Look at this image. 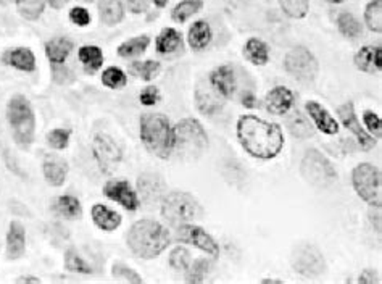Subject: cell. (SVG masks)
Returning a JSON list of instances; mask_svg holds the SVG:
<instances>
[{
  "label": "cell",
  "mask_w": 382,
  "mask_h": 284,
  "mask_svg": "<svg viewBox=\"0 0 382 284\" xmlns=\"http://www.w3.org/2000/svg\"><path fill=\"white\" fill-rule=\"evenodd\" d=\"M235 135L242 149L258 160L276 159L284 147L281 126L255 115H242L235 123Z\"/></svg>",
  "instance_id": "obj_1"
},
{
  "label": "cell",
  "mask_w": 382,
  "mask_h": 284,
  "mask_svg": "<svg viewBox=\"0 0 382 284\" xmlns=\"http://www.w3.org/2000/svg\"><path fill=\"white\" fill-rule=\"evenodd\" d=\"M126 243L136 257L152 260L166 251L171 243V236L168 228L159 221L139 220L127 231Z\"/></svg>",
  "instance_id": "obj_2"
},
{
  "label": "cell",
  "mask_w": 382,
  "mask_h": 284,
  "mask_svg": "<svg viewBox=\"0 0 382 284\" xmlns=\"http://www.w3.org/2000/svg\"><path fill=\"white\" fill-rule=\"evenodd\" d=\"M141 141L152 155L166 160L174 152V132L166 115L144 113L141 117Z\"/></svg>",
  "instance_id": "obj_3"
},
{
  "label": "cell",
  "mask_w": 382,
  "mask_h": 284,
  "mask_svg": "<svg viewBox=\"0 0 382 284\" xmlns=\"http://www.w3.org/2000/svg\"><path fill=\"white\" fill-rule=\"evenodd\" d=\"M7 120L16 146L29 150L36 136V115L31 102L21 94L14 95L7 105Z\"/></svg>",
  "instance_id": "obj_4"
},
{
  "label": "cell",
  "mask_w": 382,
  "mask_h": 284,
  "mask_svg": "<svg viewBox=\"0 0 382 284\" xmlns=\"http://www.w3.org/2000/svg\"><path fill=\"white\" fill-rule=\"evenodd\" d=\"M174 150L179 155L197 159L208 149V136L203 126L193 118L181 120L173 128Z\"/></svg>",
  "instance_id": "obj_5"
},
{
  "label": "cell",
  "mask_w": 382,
  "mask_h": 284,
  "mask_svg": "<svg viewBox=\"0 0 382 284\" xmlns=\"http://www.w3.org/2000/svg\"><path fill=\"white\" fill-rule=\"evenodd\" d=\"M200 214L202 207L197 199L186 191H171L161 199V216L173 226L193 221Z\"/></svg>",
  "instance_id": "obj_6"
},
{
  "label": "cell",
  "mask_w": 382,
  "mask_h": 284,
  "mask_svg": "<svg viewBox=\"0 0 382 284\" xmlns=\"http://www.w3.org/2000/svg\"><path fill=\"white\" fill-rule=\"evenodd\" d=\"M300 174L317 189H326L337 181V172L329 159L318 149H308L300 162Z\"/></svg>",
  "instance_id": "obj_7"
},
{
  "label": "cell",
  "mask_w": 382,
  "mask_h": 284,
  "mask_svg": "<svg viewBox=\"0 0 382 284\" xmlns=\"http://www.w3.org/2000/svg\"><path fill=\"white\" fill-rule=\"evenodd\" d=\"M351 186L369 207L382 205V174L373 163H360L351 172Z\"/></svg>",
  "instance_id": "obj_8"
},
{
  "label": "cell",
  "mask_w": 382,
  "mask_h": 284,
  "mask_svg": "<svg viewBox=\"0 0 382 284\" xmlns=\"http://www.w3.org/2000/svg\"><path fill=\"white\" fill-rule=\"evenodd\" d=\"M284 70L287 75L299 83H312L319 73V63L312 51L307 47L297 46L290 49L284 57Z\"/></svg>",
  "instance_id": "obj_9"
},
{
  "label": "cell",
  "mask_w": 382,
  "mask_h": 284,
  "mask_svg": "<svg viewBox=\"0 0 382 284\" xmlns=\"http://www.w3.org/2000/svg\"><path fill=\"white\" fill-rule=\"evenodd\" d=\"M290 265L303 278H319L326 271L323 252L313 244L297 246L290 256Z\"/></svg>",
  "instance_id": "obj_10"
},
{
  "label": "cell",
  "mask_w": 382,
  "mask_h": 284,
  "mask_svg": "<svg viewBox=\"0 0 382 284\" xmlns=\"http://www.w3.org/2000/svg\"><path fill=\"white\" fill-rule=\"evenodd\" d=\"M92 154L100 172L105 174H112L123 160V150H121L120 144L112 136L104 135V132L94 136Z\"/></svg>",
  "instance_id": "obj_11"
},
{
  "label": "cell",
  "mask_w": 382,
  "mask_h": 284,
  "mask_svg": "<svg viewBox=\"0 0 382 284\" xmlns=\"http://www.w3.org/2000/svg\"><path fill=\"white\" fill-rule=\"evenodd\" d=\"M174 239L181 244H189L197 247V249L207 252L211 257L220 256V246L215 241L213 236L208 231H205L202 226L191 225V223H184V225L176 226Z\"/></svg>",
  "instance_id": "obj_12"
},
{
  "label": "cell",
  "mask_w": 382,
  "mask_h": 284,
  "mask_svg": "<svg viewBox=\"0 0 382 284\" xmlns=\"http://www.w3.org/2000/svg\"><path fill=\"white\" fill-rule=\"evenodd\" d=\"M337 117L341 120V123L345 126V130H349L351 135L356 137V141H359V146L361 150H368L374 149L376 146V137L369 135L368 131H365L363 128L359 117H356L355 107L351 102H345L344 105H341L337 108Z\"/></svg>",
  "instance_id": "obj_13"
},
{
  "label": "cell",
  "mask_w": 382,
  "mask_h": 284,
  "mask_svg": "<svg viewBox=\"0 0 382 284\" xmlns=\"http://www.w3.org/2000/svg\"><path fill=\"white\" fill-rule=\"evenodd\" d=\"M104 196L110 201L120 204L121 207L129 210V211H136L141 205V201H139L137 192L132 189L131 184L127 183L126 179H112L104 186Z\"/></svg>",
  "instance_id": "obj_14"
},
{
  "label": "cell",
  "mask_w": 382,
  "mask_h": 284,
  "mask_svg": "<svg viewBox=\"0 0 382 284\" xmlns=\"http://www.w3.org/2000/svg\"><path fill=\"white\" fill-rule=\"evenodd\" d=\"M165 181L160 174L144 173L137 178V196L139 201L147 205H154L161 202L163 196L166 194Z\"/></svg>",
  "instance_id": "obj_15"
},
{
  "label": "cell",
  "mask_w": 382,
  "mask_h": 284,
  "mask_svg": "<svg viewBox=\"0 0 382 284\" xmlns=\"http://www.w3.org/2000/svg\"><path fill=\"white\" fill-rule=\"evenodd\" d=\"M210 88L223 99H233L238 90V80L235 71L231 65H221L210 73Z\"/></svg>",
  "instance_id": "obj_16"
},
{
  "label": "cell",
  "mask_w": 382,
  "mask_h": 284,
  "mask_svg": "<svg viewBox=\"0 0 382 284\" xmlns=\"http://www.w3.org/2000/svg\"><path fill=\"white\" fill-rule=\"evenodd\" d=\"M305 110L308 113V118L312 120V123L317 126L321 132H324L327 136L337 135L339 123L336 122V118L319 104V102L308 100L305 104Z\"/></svg>",
  "instance_id": "obj_17"
},
{
  "label": "cell",
  "mask_w": 382,
  "mask_h": 284,
  "mask_svg": "<svg viewBox=\"0 0 382 284\" xmlns=\"http://www.w3.org/2000/svg\"><path fill=\"white\" fill-rule=\"evenodd\" d=\"M294 93L286 86L272 88L265 98V107L271 115H287L294 107Z\"/></svg>",
  "instance_id": "obj_18"
},
{
  "label": "cell",
  "mask_w": 382,
  "mask_h": 284,
  "mask_svg": "<svg viewBox=\"0 0 382 284\" xmlns=\"http://www.w3.org/2000/svg\"><path fill=\"white\" fill-rule=\"evenodd\" d=\"M354 63L356 70L363 73L374 75L382 70V47L381 46H365L355 53Z\"/></svg>",
  "instance_id": "obj_19"
},
{
  "label": "cell",
  "mask_w": 382,
  "mask_h": 284,
  "mask_svg": "<svg viewBox=\"0 0 382 284\" xmlns=\"http://www.w3.org/2000/svg\"><path fill=\"white\" fill-rule=\"evenodd\" d=\"M42 173L46 181L53 187L63 186L68 177V163L58 155H47L42 162Z\"/></svg>",
  "instance_id": "obj_20"
},
{
  "label": "cell",
  "mask_w": 382,
  "mask_h": 284,
  "mask_svg": "<svg viewBox=\"0 0 382 284\" xmlns=\"http://www.w3.org/2000/svg\"><path fill=\"white\" fill-rule=\"evenodd\" d=\"M26 252V229L20 221H11L7 233V258L18 260Z\"/></svg>",
  "instance_id": "obj_21"
},
{
  "label": "cell",
  "mask_w": 382,
  "mask_h": 284,
  "mask_svg": "<svg viewBox=\"0 0 382 284\" xmlns=\"http://www.w3.org/2000/svg\"><path fill=\"white\" fill-rule=\"evenodd\" d=\"M4 62L18 71H24V73H31L36 70V57L28 47H16V49L7 51L4 56Z\"/></svg>",
  "instance_id": "obj_22"
},
{
  "label": "cell",
  "mask_w": 382,
  "mask_h": 284,
  "mask_svg": "<svg viewBox=\"0 0 382 284\" xmlns=\"http://www.w3.org/2000/svg\"><path fill=\"white\" fill-rule=\"evenodd\" d=\"M90 216H92L94 225L102 229V231H115L121 225V215L117 211L108 209L104 204H95L92 210H90Z\"/></svg>",
  "instance_id": "obj_23"
},
{
  "label": "cell",
  "mask_w": 382,
  "mask_h": 284,
  "mask_svg": "<svg viewBox=\"0 0 382 284\" xmlns=\"http://www.w3.org/2000/svg\"><path fill=\"white\" fill-rule=\"evenodd\" d=\"M221 95H218L213 89L207 88H197L196 90V104L198 112L203 115V117H215L216 113H220L223 110Z\"/></svg>",
  "instance_id": "obj_24"
},
{
  "label": "cell",
  "mask_w": 382,
  "mask_h": 284,
  "mask_svg": "<svg viewBox=\"0 0 382 284\" xmlns=\"http://www.w3.org/2000/svg\"><path fill=\"white\" fill-rule=\"evenodd\" d=\"M211 39H213V33H211L208 23L203 20L193 23L189 29V33H187V42H189L191 49L196 52L207 49Z\"/></svg>",
  "instance_id": "obj_25"
},
{
  "label": "cell",
  "mask_w": 382,
  "mask_h": 284,
  "mask_svg": "<svg viewBox=\"0 0 382 284\" xmlns=\"http://www.w3.org/2000/svg\"><path fill=\"white\" fill-rule=\"evenodd\" d=\"M73 47H75L73 46V42L68 38H63V36H58V38L47 41L46 56L48 58V62H51L52 65L65 63L66 58L70 57Z\"/></svg>",
  "instance_id": "obj_26"
},
{
  "label": "cell",
  "mask_w": 382,
  "mask_h": 284,
  "mask_svg": "<svg viewBox=\"0 0 382 284\" xmlns=\"http://www.w3.org/2000/svg\"><path fill=\"white\" fill-rule=\"evenodd\" d=\"M286 126L290 135L297 139H310L314 136V125L312 123V120L299 110L289 115Z\"/></svg>",
  "instance_id": "obj_27"
},
{
  "label": "cell",
  "mask_w": 382,
  "mask_h": 284,
  "mask_svg": "<svg viewBox=\"0 0 382 284\" xmlns=\"http://www.w3.org/2000/svg\"><path fill=\"white\" fill-rule=\"evenodd\" d=\"M78 57H80V62L87 75H95L104 65V53L97 46H83L78 51Z\"/></svg>",
  "instance_id": "obj_28"
},
{
  "label": "cell",
  "mask_w": 382,
  "mask_h": 284,
  "mask_svg": "<svg viewBox=\"0 0 382 284\" xmlns=\"http://www.w3.org/2000/svg\"><path fill=\"white\" fill-rule=\"evenodd\" d=\"M244 56L250 63L257 66H265L270 62L268 44L258 38H250L244 46Z\"/></svg>",
  "instance_id": "obj_29"
},
{
  "label": "cell",
  "mask_w": 382,
  "mask_h": 284,
  "mask_svg": "<svg viewBox=\"0 0 382 284\" xmlns=\"http://www.w3.org/2000/svg\"><path fill=\"white\" fill-rule=\"evenodd\" d=\"M183 46V34L174 28H165L163 31L156 36L155 41V49L161 56H168L173 53Z\"/></svg>",
  "instance_id": "obj_30"
},
{
  "label": "cell",
  "mask_w": 382,
  "mask_h": 284,
  "mask_svg": "<svg viewBox=\"0 0 382 284\" xmlns=\"http://www.w3.org/2000/svg\"><path fill=\"white\" fill-rule=\"evenodd\" d=\"M99 15L107 26L118 25L124 18L123 4L121 0H99Z\"/></svg>",
  "instance_id": "obj_31"
},
{
  "label": "cell",
  "mask_w": 382,
  "mask_h": 284,
  "mask_svg": "<svg viewBox=\"0 0 382 284\" xmlns=\"http://www.w3.org/2000/svg\"><path fill=\"white\" fill-rule=\"evenodd\" d=\"M53 210L66 220H80L83 216V205L75 196H60L53 202Z\"/></svg>",
  "instance_id": "obj_32"
},
{
  "label": "cell",
  "mask_w": 382,
  "mask_h": 284,
  "mask_svg": "<svg viewBox=\"0 0 382 284\" xmlns=\"http://www.w3.org/2000/svg\"><path fill=\"white\" fill-rule=\"evenodd\" d=\"M337 28L339 33H341L345 39L356 41L363 36V26L359 18L350 11H342L341 15L337 16Z\"/></svg>",
  "instance_id": "obj_33"
},
{
  "label": "cell",
  "mask_w": 382,
  "mask_h": 284,
  "mask_svg": "<svg viewBox=\"0 0 382 284\" xmlns=\"http://www.w3.org/2000/svg\"><path fill=\"white\" fill-rule=\"evenodd\" d=\"M150 44L149 36H136V38H131L124 41L123 44L118 46V56L121 58H134L139 57L142 52H145Z\"/></svg>",
  "instance_id": "obj_34"
},
{
  "label": "cell",
  "mask_w": 382,
  "mask_h": 284,
  "mask_svg": "<svg viewBox=\"0 0 382 284\" xmlns=\"http://www.w3.org/2000/svg\"><path fill=\"white\" fill-rule=\"evenodd\" d=\"M203 9L202 0H183L171 11V18L176 23H186L191 16L198 14Z\"/></svg>",
  "instance_id": "obj_35"
},
{
  "label": "cell",
  "mask_w": 382,
  "mask_h": 284,
  "mask_svg": "<svg viewBox=\"0 0 382 284\" xmlns=\"http://www.w3.org/2000/svg\"><path fill=\"white\" fill-rule=\"evenodd\" d=\"M161 65L155 60H145V62H132L129 65V75L141 78L142 81H152L160 73Z\"/></svg>",
  "instance_id": "obj_36"
},
{
  "label": "cell",
  "mask_w": 382,
  "mask_h": 284,
  "mask_svg": "<svg viewBox=\"0 0 382 284\" xmlns=\"http://www.w3.org/2000/svg\"><path fill=\"white\" fill-rule=\"evenodd\" d=\"M18 14H20L24 20L34 21L44 14L46 0H15Z\"/></svg>",
  "instance_id": "obj_37"
},
{
  "label": "cell",
  "mask_w": 382,
  "mask_h": 284,
  "mask_svg": "<svg viewBox=\"0 0 382 284\" xmlns=\"http://www.w3.org/2000/svg\"><path fill=\"white\" fill-rule=\"evenodd\" d=\"M365 23L369 31L382 33V0H371L365 9Z\"/></svg>",
  "instance_id": "obj_38"
},
{
  "label": "cell",
  "mask_w": 382,
  "mask_h": 284,
  "mask_svg": "<svg viewBox=\"0 0 382 284\" xmlns=\"http://www.w3.org/2000/svg\"><path fill=\"white\" fill-rule=\"evenodd\" d=\"M277 2L284 14L294 20L305 18L310 10V0H277Z\"/></svg>",
  "instance_id": "obj_39"
},
{
  "label": "cell",
  "mask_w": 382,
  "mask_h": 284,
  "mask_svg": "<svg viewBox=\"0 0 382 284\" xmlns=\"http://www.w3.org/2000/svg\"><path fill=\"white\" fill-rule=\"evenodd\" d=\"M65 268L71 271V273H80V275L92 273L90 265H87L86 260H84L80 253L73 249V247H70V249L65 252Z\"/></svg>",
  "instance_id": "obj_40"
},
{
  "label": "cell",
  "mask_w": 382,
  "mask_h": 284,
  "mask_svg": "<svg viewBox=\"0 0 382 284\" xmlns=\"http://www.w3.org/2000/svg\"><path fill=\"white\" fill-rule=\"evenodd\" d=\"M210 267H211L210 260L197 258L196 262H192L189 265V268L186 270V281L193 283V284L203 283L205 278H207L210 273Z\"/></svg>",
  "instance_id": "obj_41"
},
{
  "label": "cell",
  "mask_w": 382,
  "mask_h": 284,
  "mask_svg": "<svg viewBox=\"0 0 382 284\" xmlns=\"http://www.w3.org/2000/svg\"><path fill=\"white\" fill-rule=\"evenodd\" d=\"M168 263H169V267L176 271H186L192 263L191 252L187 251L186 247H174V249L169 252Z\"/></svg>",
  "instance_id": "obj_42"
},
{
  "label": "cell",
  "mask_w": 382,
  "mask_h": 284,
  "mask_svg": "<svg viewBox=\"0 0 382 284\" xmlns=\"http://www.w3.org/2000/svg\"><path fill=\"white\" fill-rule=\"evenodd\" d=\"M127 83V76L123 70L117 68V66H110L102 73V84L110 89H121L124 88Z\"/></svg>",
  "instance_id": "obj_43"
},
{
  "label": "cell",
  "mask_w": 382,
  "mask_h": 284,
  "mask_svg": "<svg viewBox=\"0 0 382 284\" xmlns=\"http://www.w3.org/2000/svg\"><path fill=\"white\" fill-rule=\"evenodd\" d=\"M70 137H71V131L65 128H55V130L48 131L46 136L48 147H52L55 150H63L68 147Z\"/></svg>",
  "instance_id": "obj_44"
},
{
  "label": "cell",
  "mask_w": 382,
  "mask_h": 284,
  "mask_svg": "<svg viewBox=\"0 0 382 284\" xmlns=\"http://www.w3.org/2000/svg\"><path fill=\"white\" fill-rule=\"evenodd\" d=\"M112 275H113V278H117V280H123L126 283H136V284L142 283V278L139 276V273L134 268L127 267V265L120 263V262L113 263Z\"/></svg>",
  "instance_id": "obj_45"
},
{
  "label": "cell",
  "mask_w": 382,
  "mask_h": 284,
  "mask_svg": "<svg viewBox=\"0 0 382 284\" xmlns=\"http://www.w3.org/2000/svg\"><path fill=\"white\" fill-rule=\"evenodd\" d=\"M52 80L58 86H68V84L75 83V73L68 68V66H63V63L53 65L52 66Z\"/></svg>",
  "instance_id": "obj_46"
},
{
  "label": "cell",
  "mask_w": 382,
  "mask_h": 284,
  "mask_svg": "<svg viewBox=\"0 0 382 284\" xmlns=\"http://www.w3.org/2000/svg\"><path fill=\"white\" fill-rule=\"evenodd\" d=\"M363 123L366 125V130L371 136H376V139H381L382 136V122L378 113L373 110L363 112Z\"/></svg>",
  "instance_id": "obj_47"
},
{
  "label": "cell",
  "mask_w": 382,
  "mask_h": 284,
  "mask_svg": "<svg viewBox=\"0 0 382 284\" xmlns=\"http://www.w3.org/2000/svg\"><path fill=\"white\" fill-rule=\"evenodd\" d=\"M139 100H141V104L145 105V107L155 105L156 102L160 100V90H159V88L147 86V88H145L142 90L141 95H139Z\"/></svg>",
  "instance_id": "obj_48"
},
{
  "label": "cell",
  "mask_w": 382,
  "mask_h": 284,
  "mask_svg": "<svg viewBox=\"0 0 382 284\" xmlns=\"http://www.w3.org/2000/svg\"><path fill=\"white\" fill-rule=\"evenodd\" d=\"M70 20L78 26H87L90 23V14L84 7H75L70 11Z\"/></svg>",
  "instance_id": "obj_49"
},
{
  "label": "cell",
  "mask_w": 382,
  "mask_h": 284,
  "mask_svg": "<svg viewBox=\"0 0 382 284\" xmlns=\"http://www.w3.org/2000/svg\"><path fill=\"white\" fill-rule=\"evenodd\" d=\"M127 10L131 11V14L139 15L144 14V11L149 10V4L150 0H124Z\"/></svg>",
  "instance_id": "obj_50"
},
{
  "label": "cell",
  "mask_w": 382,
  "mask_h": 284,
  "mask_svg": "<svg viewBox=\"0 0 382 284\" xmlns=\"http://www.w3.org/2000/svg\"><path fill=\"white\" fill-rule=\"evenodd\" d=\"M359 283L361 284H374V283H381V278L378 275V271L376 270H371V268H366L363 270L360 276H359Z\"/></svg>",
  "instance_id": "obj_51"
},
{
  "label": "cell",
  "mask_w": 382,
  "mask_h": 284,
  "mask_svg": "<svg viewBox=\"0 0 382 284\" xmlns=\"http://www.w3.org/2000/svg\"><path fill=\"white\" fill-rule=\"evenodd\" d=\"M368 216L369 221H371V226L376 229V233L381 234V207H371Z\"/></svg>",
  "instance_id": "obj_52"
},
{
  "label": "cell",
  "mask_w": 382,
  "mask_h": 284,
  "mask_svg": "<svg viewBox=\"0 0 382 284\" xmlns=\"http://www.w3.org/2000/svg\"><path fill=\"white\" fill-rule=\"evenodd\" d=\"M242 104L247 108H255L257 107V98H255V94L252 93H245L244 98H242Z\"/></svg>",
  "instance_id": "obj_53"
},
{
  "label": "cell",
  "mask_w": 382,
  "mask_h": 284,
  "mask_svg": "<svg viewBox=\"0 0 382 284\" xmlns=\"http://www.w3.org/2000/svg\"><path fill=\"white\" fill-rule=\"evenodd\" d=\"M46 2L51 5L52 9H55V10H62L66 4L70 2V0H46Z\"/></svg>",
  "instance_id": "obj_54"
},
{
  "label": "cell",
  "mask_w": 382,
  "mask_h": 284,
  "mask_svg": "<svg viewBox=\"0 0 382 284\" xmlns=\"http://www.w3.org/2000/svg\"><path fill=\"white\" fill-rule=\"evenodd\" d=\"M16 283H31V284H39L41 280L39 278H36V276H21V278H18Z\"/></svg>",
  "instance_id": "obj_55"
},
{
  "label": "cell",
  "mask_w": 382,
  "mask_h": 284,
  "mask_svg": "<svg viewBox=\"0 0 382 284\" xmlns=\"http://www.w3.org/2000/svg\"><path fill=\"white\" fill-rule=\"evenodd\" d=\"M150 2H154V4L156 5V7H159V9H163V7H166L169 0H150Z\"/></svg>",
  "instance_id": "obj_56"
},
{
  "label": "cell",
  "mask_w": 382,
  "mask_h": 284,
  "mask_svg": "<svg viewBox=\"0 0 382 284\" xmlns=\"http://www.w3.org/2000/svg\"><path fill=\"white\" fill-rule=\"evenodd\" d=\"M263 284H282V280H275V278H266V280L262 281Z\"/></svg>",
  "instance_id": "obj_57"
},
{
  "label": "cell",
  "mask_w": 382,
  "mask_h": 284,
  "mask_svg": "<svg viewBox=\"0 0 382 284\" xmlns=\"http://www.w3.org/2000/svg\"><path fill=\"white\" fill-rule=\"evenodd\" d=\"M14 2H15V0H0V5H10Z\"/></svg>",
  "instance_id": "obj_58"
},
{
  "label": "cell",
  "mask_w": 382,
  "mask_h": 284,
  "mask_svg": "<svg viewBox=\"0 0 382 284\" xmlns=\"http://www.w3.org/2000/svg\"><path fill=\"white\" fill-rule=\"evenodd\" d=\"M324 2H329V4H342V2H345V0H324Z\"/></svg>",
  "instance_id": "obj_59"
},
{
  "label": "cell",
  "mask_w": 382,
  "mask_h": 284,
  "mask_svg": "<svg viewBox=\"0 0 382 284\" xmlns=\"http://www.w3.org/2000/svg\"><path fill=\"white\" fill-rule=\"evenodd\" d=\"M83 2H90V0H83Z\"/></svg>",
  "instance_id": "obj_60"
}]
</instances>
